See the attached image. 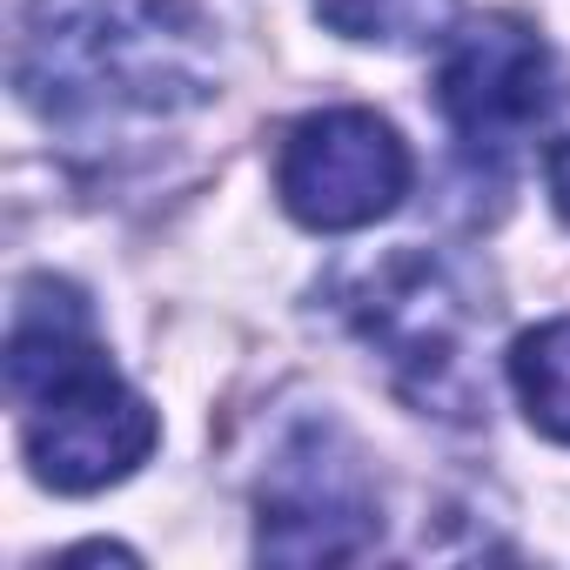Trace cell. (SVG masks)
Listing matches in <instances>:
<instances>
[{
    "mask_svg": "<svg viewBox=\"0 0 570 570\" xmlns=\"http://www.w3.org/2000/svg\"><path fill=\"white\" fill-rule=\"evenodd\" d=\"M557 55L517 14H483L450 35L436 68V108L463 148L503 155L557 108Z\"/></svg>",
    "mask_w": 570,
    "mask_h": 570,
    "instance_id": "5b68a950",
    "label": "cell"
},
{
    "mask_svg": "<svg viewBox=\"0 0 570 570\" xmlns=\"http://www.w3.org/2000/svg\"><path fill=\"white\" fill-rule=\"evenodd\" d=\"M376 543V490L356 450L323 423L282 443L262 483L255 550L275 563H343Z\"/></svg>",
    "mask_w": 570,
    "mask_h": 570,
    "instance_id": "277c9868",
    "label": "cell"
},
{
    "mask_svg": "<svg viewBox=\"0 0 570 570\" xmlns=\"http://www.w3.org/2000/svg\"><path fill=\"white\" fill-rule=\"evenodd\" d=\"M8 390L21 403V450L61 497H95L135 476L161 436L141 390L115 376L88 330V303L55 275H35L8 330Z\"/></svg>",
    "mask_w": 570,
    "mask_h": 570,
    "instance_id": "7a4b0ae2",
    "label": "cell"
},
{
    "mask_svg": "<svg viewBox=\"0 0 570 570\" xmlns=\"http://www.w3.org/2000/svg\"><path fill=\"white\" fill-rule=\"evenodd\" d=\"M350 316L363 343H376V356L423 396H443L450 383H463V350L483 323L476 296L430 248H396L390 262H376L363 275V289L350 296Z\"/></svg>",
    "mask_w": 570,
    "mask_h": 570,
    "instance_id": "8992f818",
    "label": "cell"
},
{
    "mask_svg": "<svg viewBox=\"0 0 570 570\" xmlns=\"http://www.w3.org/2000/svg\"><path fill=\"white\" fill-rule=\"evenodd\" d=\"M410 141L376 108H316L275 148V195L303 228L350 235L410 195Z\"/></svg>",
    "mask_w": 570,
    "mask_h": 570,
    "instance_id": "3957f363",
    "label": "cell"
},
{
    "mask_svg": "<svg viewBox=\"0 0 570 570\" xmlns=\"http://www.w3.org/2000/svg\"><path fill=\"white\" fill-rule=\"evenodd\" d=\"M316 21L343 41L423 48L456 28V0H316Z\"/></svg>",
    "mask_w": 570,
    "mask_h": 570,
    "instance_id": "ba28073f",
    "label": "cell"
},
{
    "mask_svg": "<svg viewBox=\"0 0 570 570\" xmlns=\"http://www.w3.org/2000/svg\"><path fill=\"white\" fill-rule=\"evenodd\" d=\"M510 390H517L523 416L550 443H570V316L537 323L530 336H517V350H510Z\"/></svg>",
    "mask_w": 570,
    "mask_h": 570,
    "instance_id": "52a82bcc",
    "label": "cell"
},
{
    "mask_svg": "<svg viewBox=\"0 0 570 570\" xmlns=\"http://www.w3.org/2000/svg\"><path fill=\"white\" fill-rule=\"evenodd\" d=\"M543 188H550V202H557V215L570 222V135L543 148Z\"/></svg>",
    "mask_w": 570,
    "mask_h": 570,
    "instance_id": "9c48e42d",
    "label": "cell"
},
{
    "mask_svg": "<svg viewBox=\"0 0 570 570\" xmlns=\"http://www.w3.org/2000/svg\"><path fill=\"white\" fill-rule=\"evenodd\" d=\"M14 81L48 121L181 115L215 95V28L195 0H41Z\"/></svg>",
    "mask_w": 570,
    "mask_h": 570,
    "instance_id": "6da1fadb",
    "label": "cell"
}]
</instances>
